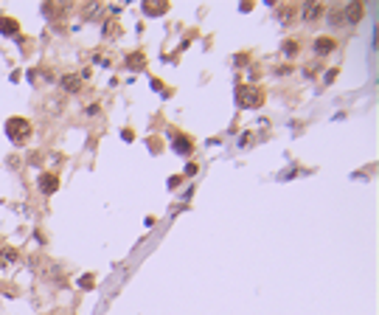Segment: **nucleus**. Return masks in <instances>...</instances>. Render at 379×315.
<instances>
[{"mask_svg": "<svg viewBox=\"0 0 379 315\" xmlns=\"http://www.w3.org/2000/svg\"><path fill=\"white\" fill-rule=\"evenodd\" d=\"M6 135H9L14 144H26V141L31 138V124H28V118H23V115L9 118V121H6Z\"/></svg>", "mask_w": 379, "mask_h": 315, "instance_id": "f257e3e1", "label": "nucleus"}, {"mask_svg": "<svg viewBox=\"0 0 379 315\" xmlns=\"http://www.w3.org/2000/svg\"><path fill=\"white\" fill-rule=\"evenodd\" d=\"M264 102V93L259 88H239V105L241 107H259Z\"/></svg>", "mask_w": 379, "mask_h": 315, "instance_id": "f03ea898", "label": "nucleus"}, {"mask_svg": "<svg viewBox=\"0 0 379 315\" xmlns=\"http://www.w3.org/2000/svg\"><path fill=\"white\" fill-rule=\"evenodd\" d=\"M37 186H40V192L53 194V192H56V186H59V177H56V175H51V172H45V175H40Z\"/></svg>", "mask_w": 379, "mask_h": 315, "instance_id": "7ed1b4c3", "label": "nucleus"}, {"mask_svg": "<svg viewBox=\"0 0 379 315\" xmlns=\"http://www.w3.org/2000/svg\"><path fill=\"white\" fill-rule=\"evenodd\" d=\"M17 262V251L14 248H0V270H9Z\"/></svg>", "mask_w": 379, "mask_h": 315, "instance_id": "20e7f679", "label": "nucleus"}, {"mask_svg": "<svg viewBox=\"0 0 379 315\" xmlns=\"http://www.w3.org/2000/svg\"><path fill=\"white\" fill-rule=\"evenodd\" d=\"M334 48H337V43L332 37H318V40H315V53H320V56H323V53H332Z\"/></svg>", "mask_w": 379, "mask_h": 315, "instance_id": "39448f33", "label": "nucleus"}, {"mask_svg": "<svg viewBox=\"0 0 379 315\" xmlns=\"http://www.w3.org/2000/svg\"><path fill=\"white\" fill-rule=\"evenodd\" d=\"M362 17V3H348L343 9V20L345 23H354V20H360Z\"/></svg>", "mask_w": 379, "mask_h": 315, "instance_id": "423d86ee", "label": "nucleus"}, {"mask_svg": "<svg viewBox=\"0 0 379 315\" xmlns=\"http://www.w3.org/2000/svg\"><path fill=\"white\" fill-rule=\"evenodd\" d=\"M59 85L68 93H79V88H82V82H79V76H73V73H65V76L59 79Z\"/></svg>", "mask_w": 379, "mask_h": 315, "instance_id": "0eeeda50", "label": "nucleus"}, {"mask_svg": "<svg viewBox=\"0 0 379 315\" xmlns=\"http://www.w3.org/2000/svg\"><path fill=\"white\" fill-rule=\"evenodd\" d=\"M172 144H174V149H177V152H183V155H189V152H191V141L186 138V135H174Z\"/></svg>", "mask_w": 379, "mask_h": 315, "instance_id": "6e6552de", "label": "nucleus"}, {"mask_svg": "<svg viewBox=\"0 0 379 315\" xmlns=\"http://www.w3.org/2000/svg\"><path fill=\"white\" fill-rule=\"evenodd\" d=\"M0 31H3V34H14V31H17V23L9 20V17H0Z\"/></svg>", "mask_w": 379, "mask_h": 315, "instance_id": "1a4fd4ad", "label": "nucleus"}, {"mask_svg": "<svg viewBox=\"0 0 379 315\" xmlns=\"http://www.w3.org/2000/svg\"><path fill=\"white\" fill-rule=\"evenodd\" d=\"M166 9H169V3H163V0H160L157 6H152V3H146V6H143V11H146V14H163Z\"/></svg>", "mask_w": 379, "mask_h": 315, "instance_id": "9d476101", "label": "nucleus"}, {"mask_svg": "<svg viewBox=\"0 0 379 315\" xmlns=\"http://www.w3.org/2000/svg\"><path fill=\"white\" fill-rule=\"evenodd\" d=\"M318 14H320V6H318V3H312V6H306V9H303V17H306V20H315Z\"/></svg>", "mask_w": 379, "mask_h": 315, "instance_id": "9b49d317", "label": "nucleus"}, {"mask_svg": "<svg viewBox=\"0 0 379 315\" xmlns=\"http://www.w3.org/2000/svg\"><path fill=\"white\" fill-rule=\"evenodd\" d=\"M295 51H298V43H292V40H289V43H284V53H286V56H292Z\"/></svg>", "mask_w": 379, "mask_h": 315, "instance_id": "f8f14e48", "label": "nucleus"}]
</instances>
